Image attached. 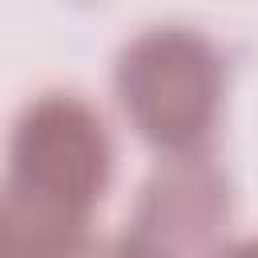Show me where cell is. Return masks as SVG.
I'll use <instances>...</instances> for the list:
<instances>
[{
	"label": "cell",
	"mask_w": 258,
	"mask_h": 258,
	"mask_svg": "<svg viewBox=\"0 0 258 258\" xmlns=\"http://www.w3.org/2000/svg\"><path fill=\"white\" fill-rule=\"evenodd\" d=\"M113 173V145L93 105L73 93H44L12 125L0 202L24 258H64L81 246L89 210Z\"/></svg>",
	"instance_id": "1"
},
{
	"label": "cell",
	"mask_w": 258,
	"mask_h": 258,
	"mask_svg": "<svg viewBox=\"0 0 258 258\" xmlns=\"http://www.w3.org/2000/svg\"><path fill=\"white\" fill-rule=\"evenodd\" d=\"M222 56L194 28H149L117 56V97L137 133L169 153L198 149L222 105Z\"/></svg>",
	"instance_id": "2"
},
{
	"label": "cell",
	"mask_w": 258,
	"mask_h": 258,
	"mask_svg": "<svg viewBox=\"0 0 258 258\" xmlns=\"http://www.w3.org/2000/svg\"><path fill=\"white\" fill-rule=\"evenodd\" d=\"M218 258H258V238H246V242H234L226 246Z\"/></svg>",
	"instance_id": "6"
},
{
	"label": "cell",
	"mask_w": 258,
	"mask_h": 258,
	"mask_svg": "<svg viewBox=\"0 0 258 258\" xmlns=\"http://www.w3.org/2000/svg\"><path fill=\"white\" fill-rule=\"evenodd\" d=\"M226 214H230L226 177L194 149L173 153L145 181L125 246L137 250L141 258H189L206 250Z\"/></svg>",
	"instance_id": "3"
},
{
	"label": "cell",
	"mask_w": 258,
	"mask_h": 258,
	"mask_svg": "<svg viewBox=\"0 0 258 258\" xmlns=\"http://www.w3.org/2000/svg\"><path fill=\"white\" fill-rule=\"evenodd\" d=\"M64 258H141V254H137V250H129L125 242H121V246H85V242H81V246H77V250H69Z\"/></svg>",
	"instance_id": "5"
},
{
	"label": "cell",
	"mask_w": 258,
	"mask_h": 258,
	"mask_svg": "<svg viewBox=\"0 0 258 258\" xmlns=\"http://www.w3.org/2000/svg\"><path fill=\"white\" fill-rule=\"evenodd\" d=\"M0 258H24V246L16 238V226H12L8 210H4V202H0Z\"/></svg>",
	"instance_id": "4"
}]
</instances>
